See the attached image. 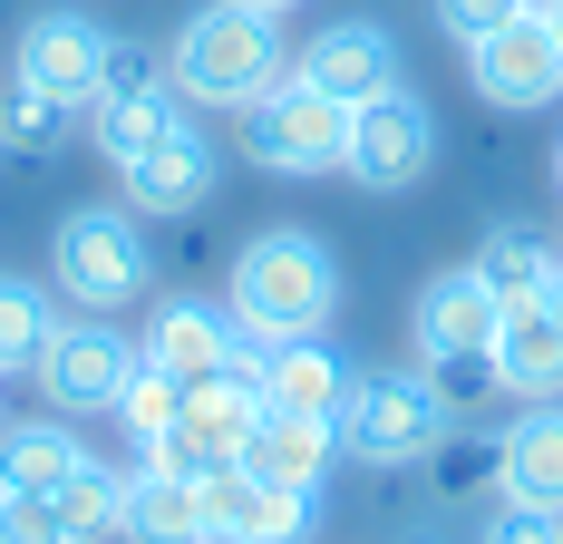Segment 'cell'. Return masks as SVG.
<instances>
[{"label": "cell", "instance_id": "6da1fadb", "mask_svg": "<svg viewBox=\"0 0 563 544\" xmlns=\"http://www.w3.org/2000/svg\"><path fill=\"white\" fill-rule=\"evenodd\" d=\"M224 312L243 340H321L340 312V263L321 233H301V224H273V233H253V243H233V272H224Z\"/></svg>", "mask_w": 563, "mask_h": 544}, {"label": "cell", "instance_id": "7a4b0ae2", "mask_svg": "<svg viewBox=\"0 0 563 544\" xmlns=\"http://www.w3.org/2000/svg\"><path fill=\"white\" fill-rule=\"evenodd\" d=\"M282 68H291L282 10H253V0H205L166 40V78H175L185 108H243V98L273 88Z\"/></svg>", "mask_w": 563, "mask_h": 544}, {"label": "cell", "instance_id": "3957f363", "mask_svg": "<svg viewBox=\"0 0 563 544\" xmlns=\"http://www.w3.org/2000/svg\"><path fill=\"white\" fill-rule=\"evenodd\" d=\"M456 428V409L438 399V380L428 370H360L350 380V399H340V457L350 467H379V477H398V467H428V447Z\"/></svg>", "mask_w": 563, "mask_h": 544}, {"label": "cell", "instance_id": "277c9868", "mask_svg": "<svg viewBox=\"0 0 563 544\" xmlns=\"http://www.w3.org/2000/svg\"><path fill=\"white\" fill-rule=\"evenodd\" d=\"M146 282H156V253H146V224H136V215H117V205L58 215V233H49V292L68 302V312L117 322Z\"/></svg>", "mask_w": 563, "mask_h": 544}, {"label": "cell", "instance_id": "5b68a950", "mask_svg": "<svg viewBox=\"0 0 563 544\" xmlns=\"http://www.w3.org/2000/svg\"><path fill=\"white\" fill-rule=\"evenodd\" d=\"M243 156L263 165V175H331L340 156H350V108L340 98H321L301 68H282L263 98H243Z\"/></svg>", "mask_w": 563, "mask_h": 544}, {"label": "cell", "instance_id": "8992f818", "mask_svg": "<svg viewBox=\"0 0 563 544\" xmlns=\"http://www.w3.org/2000/svg\"><path fill=\"white\" fill-rule=\"evenodd\" d=\"M263 428V389H253V370H214V380L185 389V409H175V428L146 447L156 467H175V477H214V467H243V437Z\"/></svg>", "mask_w": 563, "mask_h": 544}, {"label": "cell", "instance_id": "52a82bcc", "mask_svg": "<svg viewBox=\"0 0 563 544\" xmlns=\"http://www.w3.org/2000/svg\"><path fill=\"white\" fill-rule=\"evenodd\" d=\"M350 175L369 185V195H408L428 165H438V108L398 78V88H379L369 108H350Z\"/></svg>", "mask_w": 563, "mask_h": 544}, {"label": "cell", "instance_id": "ba28073f", "mask_svg": "<svg viewBox=\"0 0 563 544\" xmlns=\"http://www.w3.org/2000/svg\"><path fill=\"white\" fill-rule=\"evenodd\" d=\"M126 370H136V340L117 322H98V312H68L49 330V350H40L30 380H40V399H49L58 418H98V409H117Z\"/></svg>", "mask_w": 563, "mask_h": 544}, {"label": "cell", "instance_id": "9c48e42d", "mask_svg": "<svg viewBox=\"0 0 563 544\" xmlns=\"http://www.w3.org/2000/svg\"><path fill=\"white\" fill-rule=\"evenodd\" d=\"M466 88H476L486 108H506V117L554 108V98H563V40H554V20L525 10V20H506L496 40H476V50H466Z\"/></svg>", "mask_w": 563, "mask_h": 544}, {"label": "cell", "instance_id": "30bf717a", "mask_svg": "<svg viewBox=\"0 0 563 544\" xmlns=\"http://www.w3.org/2000/svg\"><path fill=\"white\" fill-rule=\"evenodd\" d=\"M117 185H126V205H136V215H156V224H175V215H214V185H224V146H214L195 117H175L166 137L146 146V156H126V165H117Z\"/></svg>", "mask_w": 563, "mask_h": 544}, {"label": "cell", "instance_id": "8fae6325", "mask_svg": "<svg viewBox=\"0 0 563 544\" xmlns=\"http://www.w3.org/2000/svg\"><path fill=\"white\" fill-rule=\"evenodd\" d=\"M156 370H175V380H214V370H253L263 360V340H243L233 330L224 302H195V292H175V302H156V322H146V340H136Z\"/></svg>", "mask_w": 563, "mask_h": 544}, {"label": "cell", "instance_id": "7c38bea8", "mask_svg": "<svg viewBox=\"0 0 563 544\" xmlns=\"http://www.w3.org/2000/svg\"><path fill=\"white\" fill-rule=\"evenodd\" d=\"M117 30H98L88 10H40L30 30H20V58H10V78L20 88H49L68 108H98V58H108Z\"/></svg>", "mask_w": 563, "mask_h": 544}, {"label": "cell", "instance_id": "4fadbf2b", "mask_svg": "<svg viewBox=\"0 0 563 544\" xmlns=\"http://www.w3.org/2000/svg\"><path fill=\"white\" fill-rule=\"evenodd\" d=\"M496 322H506V302H496V282L476 263L438 272V282L418 292V312H408L418 360H496Z\"/></svg>", "mask_w": 563, "mask_h": 544}, {"label": "cell", "instance_id": "5bb4252c", "mask_svg": "<svg viewBox=\"0 0 563 544\" xmlns=\"http://www.w3.org/2000/svg\"><path fill=\"white\" fill-rule=\"evenodd\" d=\"M291 68H301L321 98H340V108H369L379 88H398V40L379 20H331L311 50H291Z\"/></svg>", "mask_w": 563, "mask_h": 544}, {"label": "cell", "instance_id": "9a60e30c", "mask_svg": "<svg viewBox=\"0 0 563 544\" xmlns=\"http://www.w3.org/2000/svg\"><path fill=\"white\" fill-rule=\"evenodd\" d=\"M205 535L214 544H301L311 535V496L263 487L253 467H214L205 477Z\"/></svg>", "mask_w": 563, "mask_h": 544}, {"label": "cell", "instance_id": "2e32d148", "mask_svg": "<svg viewBox=\"0 0 563 544\" xmlns=\"http://www.w3.org/2000/svg\"><path fill=\"white\" fill-rule=\"evenodd\" d=\"M350 380H360V370L340 360L331 340H273V350L253 360V389H263L273 418H340Z\"/></svg>", "mask_w": 563, "mask_h": 544}, {"label": "cell", "instance_id": "e0dca14e", "mask_svg": "<svg viewBox=\"0 0 563 544\" xmlns=\"http://www.w3.org/2000/svg\"><path fill=\"white\" fill-rule=\"evenodd\" d=\"M117 544H214L205 535V477H175L156 457H136L126 496H117Z\"/></svg>", "mask_w": 563, "mask_h": 544}, {"label": "cell", "instance_id": "ac0fdd59", "mask_svg": "<svg viewBox=\"0 0 563 544\" xmlns=\"http://www.w3.org/2000/svg\"><path fill=\"white\" fill-rule=\"evenodd\" d=\"M496 389H506L515 409L563 399V312H554V292L544 302H506V322H496Z\"/></svg>", "mask_w": 563, "mask_h": 544}, {"label": "cell", "instance_id": "d6986e66", "mask_svg": "<svg viewBox=\"0 0 563 544\" xmlns=\"http://www.w3.org/2000/svg\"><path fill=\"white\" fill-rule=\"evenodd\" d=\"M496 496L506 505H534V515H563V399H534L496 437Z\"/></svg>", "mask_w": 563, "mask_h": 544}, {"label": "cell", "instance_id": "ffe728a7", "mask_svg": "<svg viewBox=\"0 0 563 544\" xmlns=\"http://www.w3.org/2000/svg\"><path fill=\"white\" fill-rule=\"evenodd\" d=\"M243 467L282 496H321L331 467H340V437H331V418H273L263 409V428L243 437Z\"/></svg>", "mask_w": 563, "mask_h": 544}, {"label": "cell", "instance_id": "44dd1931", "mask_svg": "<svg viewBox=\"0 0 563 544\" xmlns=\"http://www.w3.org/2000/svg\"><path fill=\"white\" fill-rule=\"evenodd\" d=\"M476 272L496 282V302H544L563 282V243L544 233V224H525V215H496L486 233H476Z\"/></svg>", "mask_w": 563, "mask_h": 544}, {"label": "cell", "instance_id": "7402d4cb", "mask_svg": "<svg viewBox=\"0 0 563 544\" xmlns=\"http://www.w3.org/2000/svg\"><path fill=\"white\" fill-rule=\"evenodd\" d=\"M175 117H185L175 78H156V88H126V98H98V108H88V146H98L108 165H126V156H146Z\"/></svg>", "mask_w": 563, "mask_h": 544}, {"label": "cell", "instance_id": "603a6c76", "mask_svg": "<svg viewBox=\"0 0 563 544\" xmlns=\"http://www.w3.org/2000/svg\"><path fill=\"white\" fill-rule=\"evenodd\" d=\"M88 467V447L58 428V418H10L0 428V487H30V496H58L68 477Z\"/></svg>", "mask_w": 563, "mask_h": 544}, {"label": "cell", "instance_id": "cb8c5ba5", "mask_svg": "<svg viewBox=\"0 0 563 544\" xmlns=\"http://www.w3.org/2000/svg\"><path fill=\"white\" fill-rule=\"evenodd\" d=\"M78 117L88 108H68V98H49V88H20V78H10V98H0V146H10L20 165H49V156H68Z\"/></svg>", "mask_w": 563, "mask_h": 544}, {"label": "cell", "instance_id": "d4e9b609", "mask_svg": "<svg viewBox=\"0 0 563 544\" xmlns=\"http://www.w3.org/2000/svg\"><path fill=\"white\" fill-rule=\"evenodd\" d=\"M418 477H428V496H438V515H456V505H486V496H496V437H438V447H428V467H418Z\"/></svg>", "mask_w": 563, "mask_h": 544}, {"label": "cell", "instance_id": "484cf974", "mask_svg": "<svg viewBox=\"0 0 563 544\" xmlns=\"http://www.w3.org/2000/svg\"><path fill=\"white\" fill-rule=\"evenodd\" d=\"M49 282H20V272H0V380L10 370H40V350H49Z\"/></svg>", "mask_w": 563, "mask_h": 544}, {"label": "cell", "instance_id": "4316f807", "mask_svg": "<svg viewBox=\"0 0 563 544\" xmlns=\"http://www.w3.org/2000/svg\"><path fill=\"white\" fill-rule=\"evenodd\" d=\"M175 409H185V380L156 370V360L136 350V370H126V389H117V428L136 437V447H156V437L175 428Z\"/></svg>", "mask_w": 563, "mask_h": 544}, {"label": "cell", "instance_id": "83f0119b", "mask_svg": "<svg viewBox=\"0 0 563 544\" xmlns=\"http://www.w3.org/2000/svg\"><path fill=\"white\" fill-rule=\"evenodd\" d=\"M117 496H126V477L88 457V467L58 487V515H68V535H78V544H117Z\"/></svg>", "mask_w": 563, "mask_h": 544}, {"label": "cell", "instance_id": "f1b7e54d", "mask_svg": "<svg viewBox=\"0 0 563 544\" xmlns=\"http://www.w3.org/2000/svg\"><path fill=\"white\" fill-rule=\"evenodd\" d=\"M0 544H78L58 496H30V487H0Z\"/></svg>", "mask_w": 563, "mask_h": 544}, {"label": "cell", "instance_id": "f546056e", "mask_svg": "<svg viewBox=\"0 0 563 544\" xmlns=\"http://www.w3.org/2000/svg\"><path fill=\"white\" fill-rule=\"evenodd\" d=\"M428 10H438V30H448L456 50H476V40H496L506 20H525L534 0H428Z\"/></svg>", "mask_w": 563, "mask_h": 544}, {"label": "cell", "instance_id": "4dcf8cb0", "mask_svg": "<svg viewBox=\"0 0 563 544\" xmlns=\"http://www.w3.org/2000/svg\"><path fill=\"white\" fill-rule=\"evenodd\" d=\"M166 78V58L146 50V40H108V58H98V98H126V88H156Z\"/></svg>", "mask_w": 563, "mask_h": 544}, {"label": "cell", "instance_id": "1f68e13d", "mask_svg": "<svg viewBox=\"0 0 563 544\" xmlns=\"http://www.w3.org/2000/svg\"><path fill=\"white\" fill-rule=\"evenodd\" d=\"M476 544H563V515H534V505H506L496 496V515L476 525Z\"/></svg>", "mask_w": 563, "mask_h": 544}, {"label": "cell", "instance_id": "d6a6232c", "mask_svg": "<svg viewBox=\"0 0 563 544\" xmlns=\"http://www.w3.org/2000/svg\"><path fill=\"white\" fill-rule=\"evenodd\" d=\"M428 380H438V399L466 418L476 399H496V360H428Z\"/></svg>", "mask_w": 563, "mask_h": 544}, {"label": "cell", "instance_id": "836d02e7", "mask_svg": "<svg viewBox=\"0 0 563 544\" xmlns=\"http://www.w3.org/2000/svg\"><path fill=\"white\" fill-rule=\"evenodd\" d=\"M398 544H448V525H438V515H418V525H408Z\"/></svg>", "mask_w": 563, "mask_h": 544}, {"label": "cell", "instance_id": "e575fe53", "mask_svg": "<svg viewBox=\"0 0 563 544\" xmlns=\"http://www.w3.org/2000/svg\"><path fill=\"white\" fill-rule=\"evenodd\" d=\"M534 10H544V20H554V40H563V0H534Z\"/></svg>", "mask_w": 563, "mask_h": 544}, {"label": "cell", "instance_id": "d590c367", "mask_svg": "<svg viewBox=\"0 0 563 544\" xmlns=\"http://www.w3.org/2000/svg\"><path fill=\"white\" fill-rule=\"evenodd\" d=\"M253 10H282V20H291V10H301V0H253Z\"/></svg>", "mask_w": 563, "mask_h": 544}, {"label": "cell", "instance_id": "8d00e7d4", "mask_svg": "<svg viewBox=\"0 0 563 544\" xmlns=\"http://www.w3.org/2000/svg\"><path fill=\"white\" fill-rule=\"evenodd\" d=\"M554 185H563V146H554Z\"/></svg>", "mask_w": 563, "mask_h": 544}, {"label": "cell", "instance_id": "74e56055", "mask_svg": "<svg viewBox=\"0 0 563 544\" xmlns=\"http://www.w3.org/2000/svg\"><path fill=\"white\" fill-rule=\"evenodd\" d=\"M554 312H563V282H554Z\"/></svg>", "mask_w": 563, "mask_h": 544}]
</instances>
